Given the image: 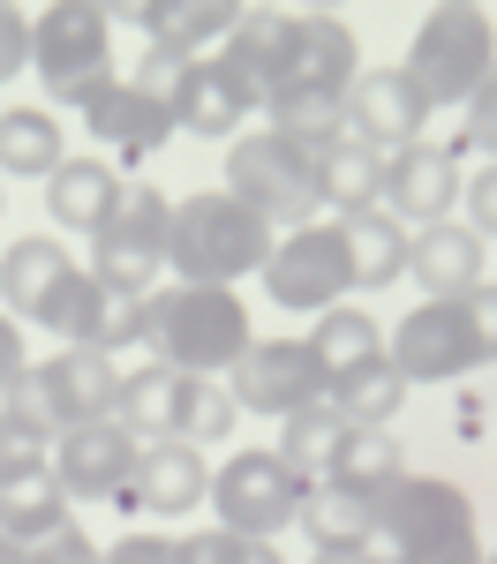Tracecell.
I'll return each instance as SVG.
<instances>
[{
    "label": "cell",
    "mask_w": 497,
    "mask_h": 564,
    "mask_svg": "<svg viewBox=\"0 0 497 564\" xmlns=\"http://www.w3.org/2000/svg\"><path fill=\"white\" fill-rule=\"evenodd\" d=\"M400 68H407V84L422 90L430 113H437V106H467V98L483 90V76L497 68V23L483 8L445 0V8H430V15L414 23V45H407Z\"/></svg>",
    "instance_id": "obj_4"
},
{
    "label": "cell",
    "mask_w": 497,
    "mask_h": 564,
    "mask_svg": "<svg viewBox=\"0 0 497 564\" xmlns=\"http://www.w3.org/2000/svg\"><path fill=\"white\" fill-rule=\"evenodd\" d=\"M114 204H121V166H106L98 151L61 159L53 181H45V212H53V226H68V234H98Z\"/></svg>",
    "instance_id": "obj_23"
},
{
    "label": "cell",
    "mask_w": 497,
    "mask_h": 564,
    "mask_svg": "<svg viewBox=\"0 0 497 564\" xmlns=\"http://www.w3.org/2000/svg\"><path fill=\"white\" fill-rule=\"evenodd\" d=\"M422 129H430V106L407 84V68H361L347 90V135L369 143L377 159H392V151H414Z\"/></svg>",
    "instance_id": "obj_17"
},
{
    "label": "cell",
    "mask_w": 497,
    "mask_h": 564,
    "mask_svg": "<svg viewBox=\"0 0 497 564\" xmlns=\"http://www.w3.org/2000/svg\"><path fill=\"white\" fill-rule=\"evenodd\" d=\"M241 422V406H234V391L219 377H181V414H174V444H219L226 430Z\"/></svg>",
    "instance_id": "obj_35"
},
{
    "label": "cell",
    "mask_w": 497,
    "mask_h": 564,
    "mask_svg": "<svg viewBox=\"0 0 497 564\" xmlns=\"http://www.w3.org/2000/svg\"><path fill=\"white\" fill-rule=\"evenodd\" d=\"M400 475H407V444L392 430H347V436H339V459H332V475H324V481H339V489H355V497L377 505Z\"/></svg>",
    "instance_id": "obj_29"
},
{
    "label": "cell",
    "mask_w": 497,
    "mask_h": 564,
    "mask_svg": "<svg viewBox=\"0 0 497 564\" xmlns=\"http://www.w3.org/2000/svg\"><path fill=\"white\" fill-rule=\"evenodd\" d=\"M15 377H31V347H23V324L0 308V391L15 384Z\"/></svg>",
    "instance_id": "obj_45"
},
{
    "label": "cell",
    "mask_w": 497,
    "mask_h": 564,
    "mask_svg": "<svg viewBox=\"0 0 497 564\" xmlns=\"http://www.w3.org/2000/svg\"><path fill=\"white\" fill-rule=\"evenodd\" d=\"M483 564H497V550H490V557H483Z\"/></svg>",
    "instance_id": "obj_50"
},
{
    "label": "cell",
    "mask_w": 497,
    "mask_h": 564,
    "mask_svg": "<svg viewBox=\"0 0 497 564\" xmlns=\"http://www.w3.org/2000/svg\"><path fill=\"white\" fill-rule=\"evenodd\" d=\"M483 249H490V241H475L460 218L414 226V234H407V279L422 286V302H460L467 286L490 279V271H483Z\"/></svg>",
    "instance_id": "obj_21"
},
{
    "label": "cell",
    "mask_w": 497,
    "mask_h": 564,
    "mask_svg": "<svg viewBox=\"0 0 497 564\" xmlns=\"http://www.w3.org/2000/svg\"><path fill=\"white\" fill-rule=\"evenodd\" d=\"M339 241H347V271H355V286H392V279L407 271V226L392 212L339 218Z\"/></svg>",
    "instance_id": "obj_28"
},
{
    "label": "cell",
    "mask_w": 497,
    "mask_h": 564,
    "mask_svg": "<svg viewBox=\"0 0 497 564\" xmlns=\"http://www.w3.org/2000/svg\"><path fill=\"white\" fill-rule=\"evenodd\" d=\"M324 406L347 430H392V414L407 406V377L392 361H369V369H355V377H339V384L324 391Z\"/></svg>",
    "instance_id": "obj_31"
},
{
    "label": "cell",
    "mask_w": 497,
    "mask_h": 564,
    "mask_svg": "<svg viewBox=\"0 0 497 564\" xmlns=\"http://www.w3.org/2000/svg\"><path fill=\"white\" fill-rule=\"evenodd\" d=\"M31 68L53 106H84L114 84V15L90 0H53L31 15Z\"/></svg>",
    "instance_id": "obj_5"
},
{
    "label": "cell",
    "mask_w": 497,
    "mask_h": 564,
    "mask_svg": "<svg viewBox=\"0 0 497 564\" xmlns=\"http://www.w3.org/2000/svg\"><path fill=\"white\" fill-rule=\"evenodd\" d=\"M271 129L287 135V143H302V151H332L339 135H347V98H294V106H264Z\"/></svg>",
    "instance_id": "obj_36"
},
{
    "label": "cell",
    "mask_w": 497,
    "mask_h": 564,
    "mask_svg": "<svg viewBox=\"0 0 497 564\" xmlns=\"http://www.w3.org/2000/svg\"><path fill=\"white\" fill-rule=\"evenodd\" d=\"M76 271H84V263L68 257L61 234H23V241H8V257H0V308H8L15 324H39L45 302H53Z\"/></svg>",
    "instance_id": "obj_22"
},
{
    "label": "cell",
    "mask_w": 497,
    "mask_h": 564,
    "mask_svg": "<svg viewBox=\"0 0 497 564\" xmlns=\"http://www.w3.org/2000/svg\"><path fill=\"white\" fill-rule=\"evenodd\" d=\"M0 204H8V188H0Z\"/></svg>",
    "instance_id": "obj_51"
},
{
    "label": "cell",
    "mask_w": 497,
    "mask_h": 564,
    "mask_svg": "<svg viewBox=\"0 0 497 564\" xmlns=\"http://www.w3.org/2000/svg\"><path fill=\"white\" fill-rule=\"evenodd\" d=\"M226 391L241 414H302V406H324V369H316L310 339H249V354L226 369Z\"/></svg>",
    "instance_id": "obj_11"
},
{
    "label": "cell",
    "mask_w": 497,
    "mask_h": 564,
    "mask_svg": "<svg viewBox=\"0 0 497 564\" xmlns=\"http://www.w3.org/2000/svg\"><path fill=\"white\" fill-rule=\"evenodd\" d=\"M302 497H310V481L294 475L279 452L264 444H249V452H234L226 467H212V512H219L226 534H241V542H279L287 527L302 520Z\"/></svg>",
    "instance_id": "obj_7"
},
{
    "label": "cell",
    "mask_w": 497,
    "mask_h": 564,
    "mask_svg": "<svg viewBox=\"0 0 497 564\" xmlns=\"http://www.w3.org/2000/svg\"><path fill=\"white\" fill-rule=\"evenodd\" d=\"M226 196L241 204V212H257L279 234H294V226H316L324 212V159L302 151V143H287L279 129H241L234 135V151H226Z\"/></svg>",
    "instance_id": "obj_3"
},
{
    "label": "cell",
    "mask_w": 497,
    "mask_h": 564,
    "mask_svg": "<svg viewBox=\"0 0 497 564\" xmlns=\"http://www.w3.org/2000/svg\"><path fill=\"white\" fill-rule=\"evenodd\" d=\"M241 564H287V557H279V542H249V557H241Z\"/></svg>",
    "instance_id": "obj_48"
},
{
    "label": "cell",
    "mask_w": 497,
    "mask_h": 564,
    "mask_svg": "<svg viewBox=\"0 0 497 564\" xmlns=\"http://www.w3.org/2000/svg\"><path fill=\"white\" fill-rule=\"evenodd\" d=\"M310 354L316 369H324V391L339 384V377H355V369H369V361H385V332H377V316L369 308H324L310 332Z\"/></svg>",
    "instance_id": "obj_26"
},
{
    "label": "cell",
    "mask_w": 497,
    "mask_h": 564,
    "mask_svg": "<svg viewBox=\"0 0 497 564\" xmlns=\"http://www.w3.org/2000/svg\"><path fill=\"white\" fill-rule=\"evenodd\" d=\"M445 151H452V159H460V151H483V159H497V68L483 76V90L460 106V135H452Z\"/></svg>",
    "instance_id": "obj_38"
},
{
    "label": "cell",
    "mask_w": 497,
    "mask_h": 564,
    "mask_svg": "<svg viewBox=\"0 0 497 564\" xmlns=\"http://www.w3.org/2000/svg\"><path fill=\"white\" fill-rule=\"evenodd\" d=\"M53 527H68V497H61L53 467H39V475H15V481H0V534H8L15 550L45 542Z\"/></svg>",
    "instance_id": "obj_30"
},
{
    "label": "cell",
    "mask_w": 497,
    "mask_h": 564,
    "mask_svg": "<svg viewBox=\"0 0 497 564\" xmlns=\"http://www.w3.org/2000/svg\"><path fill=\"white\" fill-rule=\"evenodd\" d=\"M385 361L414 384H452L475 369V347H467V324H460V302H414L400 316V332L385 339Z\"/></svg>",
    "instance_id": "obj_15"
},
{
    "label": "cell",
    "mask_w": 497,
    "mask_h": 564,
    "mask_svg": "<svg viewBox=\"0 0 497 564\" xmlns=\"http://www.w3.org/2000/svg\"><path fill=\"white\" fill-rule=\"evenodd\" d=\"M84 121H90V143H98L106 166H143V159L166 151V135H174V106L114 76L98 98H84Z\"/></svg>",
    "instance_id": "obj_14"
},
{
    "label": "cell",
    "mask_w": 497,
    "mask_h": 564,
    "mask_svg": "<svg viewBox=\"0 0 497 564\" xmlns=\"http://www.w3.org/2000/svg\"><path fill=\"white\" fill-rule=\"evenodd\" d=\"M377 534L392 542V557L452 550V542H475V505H467V489H460V481L400 475L385 497H377Z\"/></svg>",
    "instance_id": "obj_10"
},
{
    "label": "cell",
    "mask_w": 497,
    "mask_h": 564,
    "mask_svg": "<svg viewBox=\"0 0 497 564\" xmlns=\"http://www.w3.org/2000/svg\"><path fill=\"white\" fill-rule=\"evenodd\" d=\"M166 218H174V204H166L151 181H121V204H114L106 226L90 234L84 271L98 279V286L143 302V294L159 286V271H166Z\"/></svg>",
    "instance_id": "obj_6"
},
{
    "label": "cell",
    "mask_w": 497,
    "mask_h": 564,
    "mask_svg": "<svg viewBox=\"0 0 497 564\" xmlns=\"http://www.w3.org/2000/svg\"><path fill=\"white\" fill-rule=\"evenodd\" d=\"M136 452H143V444L106 414V422H84V430L53 436V459H45V467H53V481H61L68 505H114L136 475Z\"/></svg>",
    "instance_id": "obj_12"
},
{
    "label": "cell",
    "mask_w": 497,
    "mask_h": 564,
    "mask_svg": "<svg viewBox=\"0 0 497 564\" xmlns=\"http://www.w3.org/2000/svg\"><path fill=\"white\" fill-rule=\"evenodd\" d=\"M361 76V45L339 15H316V8H287V31H279V61H271L264 106H294V98H347Z\"/></svg>",
    "instance_id": "obj_8"
},
{
    "label": "cell",
    "mask_w": 497,
    "mask_h": 564,
    "mask_svg": "<svg viewBox=\"0 0 497 564\" xmlns=\"http://www.w3.org/2000/svg\"><path fill=\"white\" fill-rule=\"evenodd\" d=\"M310 564H385V557H377L369 542H355V550H316Z\"/></svg>",
    "instance_id": "obj_47"
},
{
    "label": "cell",
    "mask_w": 497,
    "mask_h": 564,
    "mask_svg": "<svg viewBox=\"0 0 497 564\" xmlns=\"http://www.w3.org/2000/svg\"><path fill=\"white\" fill-rule=\"evenodd\" d=\"M294 527H310L316 550H355V542L377 534V505L355 497V489H339V481H316L310 497H302V520Z\"/></svg>",
    "instance_id": "obj_33"
},
{
    "label": "cell",
    "mask_w": 497,
    "mask_h": 564,
    "mask_svg": "<svg viewBox=\"0 0 497 564\" xmlns=\"http://www.w3.org/2000/svg\"><path fill=\"white\" fill-rule=\"evenodd\" d=\"M249 308L234 286H151L136 308V347L174 377H226L249 354Z\"/></svg>",
    "instance_id": "obj_1"
},
{
    "label": "cell",
    "mask_w": 497,
    "mask_h": 564,
    "mask_svg": "<svg viewBox=\"0 0 497 564\" xmlns=\"http://www.w3.org/2000/svg\"><path fill=\"white\" fill-rule=\"evenodd\" d=\"M257 279H264L271 302L294 308V316H324V308H339V294L355 286L339 226H294V234H279Z\"/></svg>",
    "instance_id": "obj_9"
},
{
    "label": "cell",
    "mask_w": 497,
    "mask_h": 564,
    "mask_svg": "<svg viewBox=\"0 0 497 564\" xmlns=\"http://www.w3.org/2000/svg\"><path fill=\"white\" fill-rule=\"evenodd\" d=\"M68 159V135L53 106H0V181H53V166Z\"/></svg>",
    "instance_id": "obj_24"
},
{
    "label": "cell",
    "mask_w": 497,
    "mask_h": 564,
    "mask_svg": "<svg viewBox=\"0 0 497 564\" xmlns=\"http://www.w3.org/2000/svg\"><path fill=\"white\" fill-rule=\"evenodd\" d=\"M174 135H204V143H234L241 135V121L249 113H264V98H257V84L226 61V53H204V61H188L174 84Z\"/></svg>",
    "instance_id": "obj_13"
},
{
    "label": "cell",
    "mask_w": 497,
    "mask_h": 564,
    "mask_svg": "<svg viewBox=\"0 0 497 564\" xmlns=\"http://www.w3.org/2000/svg\"><path fill=\"white\" fill-rule=\"evenodd\" d=\"M174 414H181V377L143 361V369H121V391H114V422L136 436V444H174Z\"/></svg>",
    "instance_id": "obj_25"
},
{
    "label": "cell",
    "mask_w": 497,
    "mask_h": 564,
    "mask_svg": "<svg viewBox=\"0 0 497 564\" xmlns=\"http://www.w3.org/2000/svg\"><path fill=\"white\" fill-rule=\"evenodd\" d=\"M460 204V159L445 143H414V151H392L385 159V212L400 226H437Z\"/></svg>",
    "instance_id": "obj_20"
},
{
    "label": "cell",
    "mask_w": 497,
    "mask_h": 564,
    "mask_svg": "<svg viewBox=\"0 0 497 564\" xmlns=\"http://www.w3.org/2000/svg\"><path fill=\"white\" fill-rule=\"evenodd\" d=\"M0 564H23V550H15V542H8V534H0Z\"/></svg>",
    "instance_id": "obj_49"
},
{
    "label": "cell",
    "mask_w": 497,
    "mask_h": 564,
    "mask_svg": "<svg viewBox=\"0 0 497 564\" xmlns=\"http://www.w3.org/2000/svg\"><path fill=\"white\" fill-rule=\"evenodd\" d=\"M31 68V15L0 0V84H15Z\"/></svg>",
    "instance_id": "obj_42"
},
{
    "label": "cell",
    "mask_w": 497,
    "mask_h": 564,
    "mask_svg": "<svg viewBox=\"0 0 497 564\" xmlns=\"http://www.w3.org/2000/svg\"><path fill=\"white\" fill-rule=\"evenodd\" d=\"M339 436H347V422H339L332 406H302V414L279 422V459L316 489V481L332 475V459H339Z\"/></svg>",
    "instance_id": "obj_34"
},
{
    "label": "cell",
    "mask_w": 497,
    "mask_h": 564,
    "mask_svg": "<svg viewBox=\"0 0 497 564\" xmlns=\"http://www.w3.org/2000/svg\"><path fill=\"white\" fill-rule=\"evenodd\" d=\"M249 542L226 534V527H196V534H174V564H241Z\"/></svg>",
    "instance_id": "obj_40"
},
{
    "label": "cell",
    "mask_w": 497,
    "mask_h": 564,
    "mask_svg": "<svg viewBox=\"0 0 497 564\" xmlns=\"http://www.w3.org/2000/svg\"><path fill=\"white\" fill-rule=\"evenodd\" d=\"M136 308L129 294H114V286H98L90 271H76L53 302H45V332L61 339V347H90V354H114V347H136Z\"/></svg>",
    "instance_id": "obj_19"
},
{
    "label": "cell",
    "mask_w": 497,
    "mask_h": 564,
    "mask_svg": "<svg viewBox=\"0 0 497 564\" xmlns=\"http://www.w3.org/2000/svg\"><path fill=\"white\" fill-rule=\"evenodd\" d=\"M129 23H143V39L159 45V53H174V61H204V53H219L226 31H234V15L241 8H121Z\"/></svg>",
    "instance_id": "obj_27"
},
{
    "label": "cell",
    "mask_w": 497,
    "mask_h": 564,
    "mask_svg": "<svg viewBox=\"0 0 497 564\" xmlns=\"http://www.w3.org/2000/svg\"><path fill=\"white\" fill-rule=\"evenodd\" d=\"M264 257L271 226L257 212H241L226 188H196L166 218V271H181V286H234V279L264 271Z\"/></svg>",
    "instance_id": "obj_2"
},
{
    "label": "cell",
    "mask_w": 497,
    "mask_h": 564,
    "mask_svg": "<svg viewBox=\"0 0 497 564\" xmlns=\"http://www.w3.org/2000/svg\"><path fill=\"white\" fill-rule=\"evenodd\" d=\"M460 324H467L475 369H490V361H497V279H483V286L460 294Z\"/></svg>",
    "instance_id": "obj_39"
},
{
    "label": "cell",
    "mask_w": 497,
    "mask_h": 564,
    "mask_svg": "<svg viewBox=\"0 0 497 564\" xmlns=\"http://www.w3.org/2000/svg\"><path fill=\"white\" fill-rule=\"evenodd\" d=\"M106 564H174V534H121L114 550H98Z\"/></svg>",
    "instance_id": "obj_44"
},
{
    "label": "cell",
    "mask_w": 497,
    "mask_h": 564,
    "mask_svg": "<svg viewBox=\"0 0 497 564\" xmlns=\"http://www.w3.org/2000/svg\"><path fill=\"white\" fill-rule=\"evenodd\" d=\"M31 384H39V406H45V430H84V422H106L114 414V391H121V369H114V354H90V347H61L45 354L39 369H31Z\"/></svg>",
    "instance_id": "obj_16"
},
{
    "label": "cell",
    "mask_w": 497,
    "mask_h": 564,
    "mask_svg": "<svg viewBox=\"0 0 497 564\" xmlns=\"http://www.w3.org/2000/svg\"><path fill=\"white\" fill-rule=\"evenodd\" d=\"M460 226H467L475 241H497V159L467 181V218H460Z\"/></svg>",
    "instance_id": "obj_43"
},
{
    "label": "cell",
    "mask_w": 497,
    "mask_h": 564,
    "mask_svg": "<svg viewBox=\"0 0 497 564\" xmlns=\"http://www.w3.org/2000/svg\"><path fill=\"white\" fill-rule=\"evenodd\" d=\"M204 497H212V467H204L196 444H143L129 489H121L114 505L136 512V520H181V512H196Z\"/></svg>",
    "instance_id": "obj_18"
},
{
    "label": "cell",
    "mask_w": 497,
    "mask_h": 564,
    "mask_svg": "<svg viewBox=\"0 0 497 564\" xmlns=\"http://www.w3.org/2000/svg\"><path fill=\"white\" fill-rule=\"evenodd\" d=\"M45 459H53V430H45L39 414H15V406H0V481L39 475Z\"/></svg>",
    "instance_id": "obj_37"
},
{
    "label": "cell",
    "mask_w": 497,
    "mask_h": 564,
    "mask_svg": "<svg viewBox=\"0 0 497 564\" xmlns=\"http://www.w3.org/2000/svg\"><path fill=\"white\" fill-rule=\"evenodd\" d=\"M23 564H106V557H98V542H90L84 527L68 520V527H53L45 542H31V550H23Z\"/></svg>",
    "instance_id": "obj_41"
},
{
    "label": "cell",
    "mask_w": 497,
    "mask_h": 564,
    "mask_svg": "<svg viewBox=\"0 0 497 564\" xmlns=\"http://www.w3.org/2000/svg\"><path fill=\"white\" fill-rule=\"evenodd\" d=\"M324 204L339 218L385 212V159H377L369 143H355V135H339V143L324 151Z\"/></svg>",
    "instance_id": "obj_32"
},
{
    "label": "cell",
    "mask_w": 497,
    "mask_h": 564,
    "mask_svg": "<svg viewBox=\"0 0 497 564\" xmlns=\"http://www.w3.org/2000/svg\"><path fill=\"white\" fill-rule=\"evenodd\" d=\"M385 564H483V542H452V550H414V557H385Z\"/></svg>",
    "instance_id": "obj_46"
}]
</instances>
